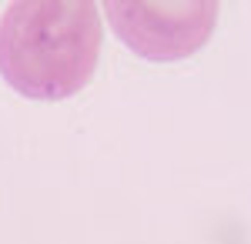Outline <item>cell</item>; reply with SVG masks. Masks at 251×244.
<instances>
[{"label":"cell","instance_id":"obj_1","mask_svg":"<svg viewBox=\"0 0 251 244\" xmlns=\"http://www.w3.org/2000/svg\"><path fill=\"white\" fill-rule=\"evenodd\" d=\"M100 50L94 3H10L0 24V74L34 100L71 97L91 80Z\"/></svg>","mask_w":251,"mask_h":244}]
</instances>
